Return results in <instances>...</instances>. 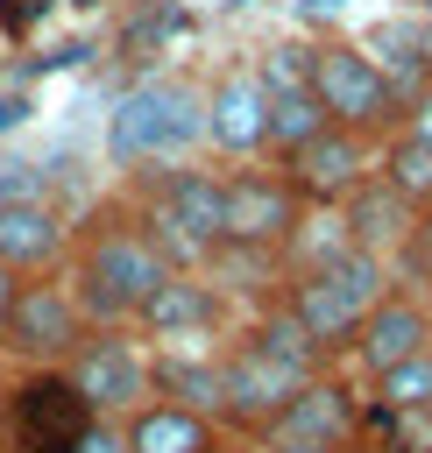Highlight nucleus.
<instances>
[{"instance_id": "nucleus-1", "label": "nucleus", "mask_w": 432, "mask_h": 453, "mask_svg": "<svg viewBox=\"0 0 432 453\" xmlns=\"http://www.w3.org/2000/svg\"><path fill=\"white\" fill-rule=\"evenodd\" d=\"M191 156H205V78L177 64L120 78L99 113V163L113 177H135V170H163Z\"/></svg>"}, {"instance_id": "nucleus-2", "label": "nucleus", "mask_w": 432, "mask_h": 453, "mask_svg": "<svg viewBox=\"0 0 432 453\" xmlns=\"http://www.w3.org/2000/svg\"><path fill=\"white\" fill-rule=\"evenodd\" d=\"M170 276V262L156 255V241L135 226L127 198L120 191H92L78 205V226H71V262H64V283L71 297L85 304L92 326H135V311L149 304V290Z\"/></svg>"}, {"instance_id": "nucleus-3", "label": "nucleus", "mask_w": 432, "mask_h": 453, "mask_svg": "<svg viewBox=\"0 0 432 453\" xmlns=\"http://www.w3.org/2000/svg\"><path fill=\"white\" fill-rule=\"evenodd\" d=\"M113 191L127 198L135 226L156 241V255H163L170 269H205V262L220 255V170H212L205 156L113 177Z\"/></svg>"}, {"instance_id": "nucleus-4", "label": "nucleus", "mask_w": 432, "mask_h": 453, "mask_svg": "<svg viewBox=\"0 0 432 453\" xmlns=\"http://www.w3.org/2000/svg\"><path fill=\"white\" fill-rule=\"evenodd\" d=\"M390 283H397V262H382V255H368V248H347V255H340V262H326V269L283 276V283H276V297H283V311L312 333V347L340 368V354H347L354 326L368 319V304H375Z\"/></svg>"}, {"instance_id": "nucleus-5", "label": "nucleus", "mask_w": 432, "mask_h": 453, "mask_svg": "<svg viewBox=\"0 0 432 453\" xmlns=\"http://www.w3.org/2000/svg\"><path fill=\"white\" fill-rule=\"evenodd\" d=\"M312 99H319V113L333 120V127H354V134H368V142H382L390 127H397V113H404V99H397V85L382 78V64L340 28V35H312Z\"/></svg>"}, {"instance_id": "nucleus-6", "label": "nucleus", "mask_w": 432, "mask_h": 453, "mask_svg": "<svg viewBox=\"0 0 432 453\" xmlns=\"http://www.w3.org/2000/svg\"><path fill=\"white\" fill-rule=\"evenodd\" d=\"M85 333H92V319L71 297L64 269L57 276H21L14 297H7V319H0V368H64Z\"/></svg>"}, {"instance_id": "nucleus-7", "label": "nucleus", "mask_w": 432, "mask_h": 453, "mask_svg": "<svg viewBox=\"0 0 432 453\" xmlns=\"http://www.w3.org/2000/svg\"><path fill=\"white\" fill-rule=\"evenodd\" d=\"M305 382H312V368L283 361V354L262 347L248 326H234V333L220 340V432H227V439H255Z\"/></svg>"}, {"instance_id": "nucleus-8", "label": "nucleus", "mask_w": 432, "mask_h": 453, "mask_svg": "<svg viewBox=\"0 0 432 453\" xmlns=\"http://www.w3.org/2000/svg\"><path fill=\"white\" fill-rule=\"evenodd\" d=\"M85 425L64 368H0V453H71Z\"/></svg>"}, {"instance_id": "nucleus-9", "label": "nucleus", "mask_w": 432, "mask_h": 453, "mask_svg": "<svg viewBox=\"0 0 432 453\" xmlns=\"http://www.w3.org/2000/svg\"><path fill=\"white\" fill-rule=\"evenodd\" d=\"M64 382L78 389L92 418H127L135 403L156 396V347L135 326H92L78 354L64 361Z\"/></svg>"}, {"instance_id": "nucleus-10", "label": "nucleus", "mask_w": 432, "mask_h": 453, "mask_svg": "<svg viewBox=\"0 0 432 453\" xmlns=\"http://www.w3.org/2000/svg\"><path fill=\"white\" fill-rule=\"evenodd\" d=\"M305 198L276 163H220V248L241 255H276L297 226Z\"/></svg>"}, {"instance_id": "nucleus-11", "label": "nucleus", "mask_w": 432, "mask_h": 453, "mask_svg": "<svg viewBox=\"0 0 432 453\" xmlns=\"http://www.w3.org/2000/svg\"><path fill=\"white\" fill-rule=\"evenodd\" d=\"M234 326H241V297L220 290L205 269H170L135 311V333L149 347H220Z\"/></svg>"}, {"instance_id": "nucleus-12", "label": "nucleus", "mask_w": 432, "mask_h": 453, "mask_svg": "<svg viewBox=\"0 0 432 453\" xmlns=\"http://www.w3.org/2000/svg\"><path fill=\"white\" fill-rule=\"evenodd\" d=\"M241 446H319V453H354L361 446V389L347 368H319L255 439Z\"/></svg>"}, {"instance_id": "nucleus-13", "label": "nucleus", "mask_w": 432, "mask_h": 453, "mask_svg": "<svg viewBox=\"0 0 432 453\" xmlns=\"http://www.w3.org/2000/svg\"><path fill=\"white\" fill-rule=\"evenodd\" d=\"M269 149V85L248 57L220 64L205 78V156L212 163H262Z\"/></svg>"}, {"instance_id": "nucleus-14", "label": "nucleus", "mask_w": 432, "mask_h": 453, "mask_svg": "<svg viewBox=\"0 0 432 453\" xmlns=\"http://www.w3.org/2000/svg\"><path fill=\"white\" fill-rule=\"evenodd\" d=\"M418 347H432V297L418 290V283H390L375 304H368V319L354 326V340H347V354H340V368L347 375H382V368H397V361H411Z\"/></svg>"}, {"instance_id": "nucleus-15", "label": "nucleus", "mask_w": 432, "mask_h": 453, "mask_svg": "<svg viewBox=\"0 0 432 453\" xmlns=\"http://www.w3.org/2000/svg\"><path fill=\"white\" fill-rule=\"evenodd\" d=\"M71 226L78 205L28 191V198H0V269L7 276H57L71 262Z\"/></svg>"}, {"instance_id": "nucleus-16", "label": "nucleus", "mask_w": 432, "mask_h": 453, "mask_svg": "<svg viewBox=\"0 0 432 453\" xmlns=\"http://www.w3.org/2000/svg\"><path fill=\"white\" fill-rule=\"evenodd\" d=\"M276 170L290 177V191L305 198V205H340L368 170H375V142L368 134H354V127H319L312 142H297L290 156H276Z\"/></svg>"}, {"instance_id": "nucleus-17", "label": "nucleus", "mask_w": 432, "mask_h": 453, "mask_svg": "<svg viewBox=\"0 0 432 453\" xmlns=\"http://www.w3.org/2000/svg\"><path fill=\"white\" fill-rule=\"evenodd\" d=\"M120 432H127V453H220V446H234V439L220 432V418L184 411V403H170V396L135 403V411L120 418Z\"/></svg>"}, {"instance_id": "nucleus-18", "label": "nucleus", "mask_w": 432, "mask_h": 453, "mask_svg": "<svg viewBox=\"0 0 432 453\" xmlns=\"http://www.w3.org/2000/svg\"><path fill=\"white\" fill-rule=\"evenodd\" d=\"M340 219H347L354 248H368V255L397 262V255H404V241H411V219H418V212H411V205H404V198H397V191L368 170V177L340 198Z\"/></svg>"}, {"instance_id": "nucleus-19", "label": "nucleus", "mask_w": 432, "mask_h": 453, "mask_svg": "<svg viewBox=\"0 0 432 453\" xmlns=\"http://www.w3.org/2000/svg\"><path fill=\"white\" fill-rule=\"evenodd\" d=\"M156 396L220 418V347H156Z\"/></svg>"}, {"instance_id": "nucleus-20", "label": "nucleus", "mask_w": 432, "mask_h": 453, "mask_svg": "<svg viewBox=\"0 0 432 453\" xmlns=\"http://www.w3.org/2000/svg\"><path fill=\"white\" fill-rule=\"evenodd\" d=\"M347 248H354V234H347L340 205H305L297 226H290V241L276 248V283H283V276H305V269H326V262H340Z\"/></svg>"}, {"instance_id": "nucleus-21", "label": "nucleus", "mask_w": 432, "mask_h": 453, "mask_svg": "<svg viewBox=\"0 0 432 453\" xmlns=\"http://www.w3.org/2000/svg\"><path fill=\"white\" fill-rule=\"evenodd\" d=\"M375 177H382L411 212H432V142L390 127V134L375 142Z\"/></svg>"}, {"instance_id": "nucleus-22", "label": "nucleus", "mask_w": 432, "mask_h": 453, "mask_svg": "<svg viewBox=\"0 0 432 453\" xmlns=\"http://www.w3.org/2000/svg\"><path fill=\"white\" fill-rule=\"evenodd\" d=\"M361 403H368V411H425V418H432V347H418L411 361L368 375V396H361Z\"/></svg>"}, {"instance_id": "nucleus-23", "label": "nucleus", "mask_w": 432, "mask_h": 453, "mask_svg": "<svg viewBox=\"0 0 432 453\" xmlns=\"http://www.w3.org/2000/svg\"><path fill=\"white\" fill-rule=\"evenodd\" d=\"M326 127V113H319V99L312 92H269V149H262V163H276V156H290L297 142H312Z\"/></svg>"}, {"instance_id": "nucleus-24", "label": "nucleus", "mask_w": 432, "mask_h": 453, "mask_svg": "<svg viewBox=\"0 0 432 453\" xmlns=\"http://www.w3.org/2000/svg\"><path fill=\"white\" fill-rule=\"evenodd\" d=\"M397 276H404V283H418V290L432 297V212H418V219H411V241H404V255H397Z\"/></svg>"}, {"instance_id": "nucleus-25", "label": "nucleus", "mask_w": 432, "mask_h": 453, "mask_svg": "<svg viewBox=\"0 0 432 453\" xmlns=\"http://www.w3.org/2000/svg\"><path fill=\"white\" fill-rule=\"evenodd\" d=\"M361 0H290V21L305 28V35H340V21L354 14Z\"/></svg>"}, {"instance_id": "nucleus-26", "label": "nucleus", "mask_w": 432, "mask_h": 453, "mask_svg": "<svg viewBox=\"0 0 432 453\" xmlns=\"http://www.w3.org/2000/svg\"><path fill=\"white\" fill-rule=\"evenodd\" d=\"M71 453H127V432H120V418H92L85 432H78V446Z\"/></svg>"}, {"instance_id": "nucleus-27", "label": "nucleus", "mask_w": 432, "mask_h": 453, "mask_svg": "<svg viewBox=\"0 0 432 453\" xmlns=\"http://www.w3.org/2000/svg\"><path fill=\"white\" fill-rule=\"evenodd\" d=\"M397 127H404V134H418V142H432V78H425V85H418V92L404 99Z\"/></svg>"}, {"instance_id": "nucleus-28", "label": "nucleus", "mask_w": 432, "mask_h": 453, "mask_svg": "<svg viewBox=\"0 0 432 453\" xmlns=\"http://www.w3.org/2000/svg\"><path fill=\"white\" fill-rule=\"evenodd\" d=\"M106 7H120V0H64V14H85V21H92V14H106Z\"/></svg>"}, {"instance_id": "nucleus-29", "label": "nucleus", "mask_w": 432, "mask_h": 453, "mask_svg": "<svg viewBox=\"0 0 432 453\" xmlns=\"http://www.w3.org/2000/svg\"><path fill=\"white\" fill-rule=\"evenodd\" d=\"M14 283H21V276H7V269H0V319H7V297H14Z\"/></svg>"}, {"instance_id": "nucleus-30", "label": "nucleus", "mask_w": 432, "mask_h": 453, "mask_svg": "<svg viewBox=\"0 0 432 453\" xmlns=\"http://www.w3.org/2000/svg\"><path fill=\"white\" fill-rule=\"evenodd\" d=\"M390 7H411V14H418V7H425V0H390Z\"/></svg>"}, {"instance_id": "nucleus-31", "label": "nucleus", "mask_w": 432, "mask_h": 453, "mask_svg": "<svg viewBox=\"0 0 432 453\" xmlns=\"http://www.w3.org/2000/svg\"><path fill=\"white\" fill-rule=\"evenodd\" d=\"M220 453H248V446H241V439H234V446H220Z\"/></svg>"}, {"instance_id": "nucleus-32", "label": "nucleus", "mask_w": 432, "mask_h": 453, "mask_svg": "<svg viewBox=\"0 0 432 453\" xmlns=\"http://www.w3.org/2000/svg\"><path fill=\"white\" fill-rule=\"evenodd\" d=\"M418 14H425V21H432V0H425V7H418Z\"/></svg>"}, {"instance_id": "nucleus-33", "label": "nucleus", "mask_w": 432, "mask_h": 453, "mask_svg": "<svg viewBox=\"0 0 432 453\" xmlns=\"http://www.w3.org/2000/svg\"><path fill=\"white\" fill-rule=\"evenodd\" d=\"M418 453H432V439H425V446H418Z\"/></svg>"}]
</instances>
